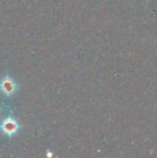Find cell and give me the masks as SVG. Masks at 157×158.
I'll return each instance as SVG.
<instances>
[{
    "instance_id": "cell-1",
    "label": "cell",
    "mask_w": 157,
    "mask_h": 158,
    "mask_svg": "<svg viewBox=\"0 0 157 158\" xmlns=\"http://www.w3.org/2000/svg\"><path fill=\"white\" fill-rule=\"evenodd\" d=\"M0 91L3 94L9 97L16 94L18 91V85L11 77L6 76L0 81Z\"/></svg>"
},
{
    "instance_id": "cell-2",
    "label": "cell",
    "mask_w": 157,
    "mask_h": 158,
    "mask_svg": "<svg viewBox=\"0 0 157 158\" xmlns=\"http://www.w3.org/2000/svg\"><path fill=\"white\" fill-rule=\"evenodd\" d=\"M19 129V126L18 122L13 118H7L4 119L0 124V130L1 131L6 134L7 137H12L15 135Z\"/></svg>"
}]
</instances>
